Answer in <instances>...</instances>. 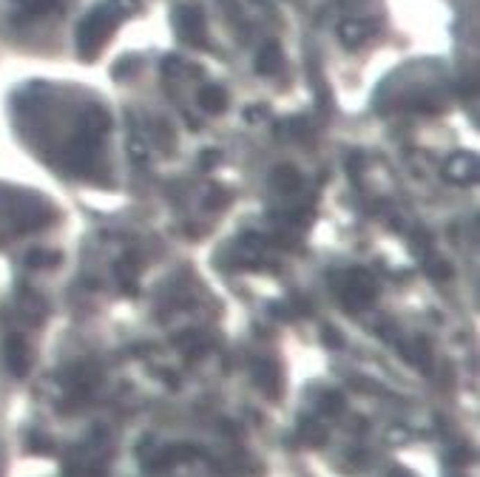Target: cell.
I'll list each match as a JSON object with an SVG mask.
<instances>
[{
    "mask_svg": "<svg viewBox=\"0 0 480 477\" xmlns=\"http://www.w3.org/2000/svg\"><path fill=\"white\" fill-rule=\"evenodd\" d=\"M199 105L207 114H222L228 108V94L222 92L219 85H205L202 92H199Z\"/></svg>",
    "mask_w": 480,
    "mask_h": 477,
    "instance_id": "cell-11",
    "label": "cell"
},
{
    "mask_svg": "<svg viewBox=\"0 0 480 477\" xmlns=\"http://www.w3.org/2000/svg\"><path fill=\"white\" fill-rule=\"evenodd\" d=\"M401 355L406 358L409 364L421 367V370L429 367V344H427L424 338H415V341H409V344H401Z\"/></svg>",
    "mask_w": 480,
    "mask_h": 477,
    "instance_id": "cell-12",
    "label": "cell"
},
{
    "mask_svg": "<svg viewBox=\"0 0 480 477\" xmlns=\"http://www.w3.org/2000/svg\"><path fill=\"white\" fill-rule=\"evenodd\" d=\"M57 264V256L49 253V250H28L26 253V267H32V270H40V267H51Z\"/></svg>",
    "mask_w": 480,
    "mask_h": 477,
    "instance_id": "cell-18",
    "label": "cell"
},
{
    "mask_svg": "<svg viewBox=\"0 0 480 477\" xmlns=\"http://www.w3.org/2000/svg\"><path fill=\"white\" fill-rule=\"evenodd\" d=\"M173 344L182 349L188 358H196V355H202V352L207 349V341H205L202 333H196V330H188V333H182V336H176Z\"/></svg>",
    "mask_w": 480,
    "mask_h": 477,
    "instance_id": "cell-15",
    "label": "cell"
},
{
    "mask_svg": "<svg viewBox=\"0 0 480 477\" xmlns=\"http://www.w3.org/2000/svg\"><path fill=\"white\" fill-rule=\"evenodd\" d=\"M324 341H327L329 347H341V344H344V338H341L338 333L329 330V327H324Z\"/></svg>",
    "mask_w": 480,
    "mask_h": 477,
    "instance_id": "cell-25",
    "label": "cell"
},
{
    "mask_svg": "<svg viewBox=\"0 0 480 477\" xmlns=\"http://www.w3.org/2000/svg\"><path fill=\"white\" fill-rule=\"evenodd\" d=\"M321 412L324 415H341L344 412V395L341 392H324L321 395Z\"/></svg>",
    "mask_w": 480,
    "mask_h": 477,
    "instance_id": "cell-19",
    "label": "cell"
},
{
    "mask_svg": "<svg viewBox=\"0 0 480 477\" xmlns=\"http://www.w3.org/2000/svg\"><path fill=\"white\" fill-rule=\"evenodd\" d=\"M427 270H429V276L438 279V281H449V279H452V267H449L443 259H432V261L427 264Z\"/></svg>",
    "mask_w": 480,
    "mask_h": 477,
    "instance_id": "cell-20",
    "label": "cell"
},
{
    "mask_svg": "<svg viewBox=\"0 0 480 477\" xmlns=\"http://www.w3.org/2000/svg\"><path fill=\"white\" fill-rule=\"evenodd\" d=\"M3 355H6V367L12 370L15 378L28 375V367H32V352H28V344L23 341V336H9L6 347H3Z\"/></svg>",
    "mask_w": 480,
    "mask_h": 477,
    "instance_id": "cell-6",
    "label": "cell"
},
{
    "mask_svg": "<svg viewBox=\"0 0 480 477\" xmlns=\"http://www.w3.org/2000/svg\"><path fill=\"white\" fill-rule=\"evenodd\" d=\"M128 157L131 162L137 165H148V159H151V148H148V137L142 131H131V145H128Z\"/></svg>",
    "mask_w": 480,
    "mask_h": 477,
    "instance_id": "cell-16",
    "label": "cell"
},
{
    "mask_svg": "<svg viewBox=\"0 0 480 477\" xmlns=\"http://www.w3.org/2000/svg\"><path fill=\"white\" fill-rule=\"evenodd\" d=\"M199 455L196 446H188V443H173V446H162V449H157L151 458H145V469L151 471H165L176 463H188Z\"/></svg>",
    "mask_w": 480,
    "mask_h": 477,
    "instance_id": "cell-4",
    "label": "cell"
},
{
    "mask_svg": "<svg viewBox=\"0 0 480 477\" xmlns=\"http://www.w3.org/2000/svg\"><path fill=\"white\" fill-rule=\"evenodd\" d=\"M443 176L455 185H472L477 179V159L469 151H455L443 165Z\"/></svg>",
    "mask_w": 480,
    "mask_h": 477,
    "instance_id": "cell-5",
    "label": "cell"
},
{
    "mask_svg": "<svg viewBox=\"0 0 480 477\" xmlns=\"http://www.w3.org/2000/svg\"><path fill=\"white\" fill-rule=\"evenodd\" d=\"M137 270H139V264H137V259H134V256H126V259H119V261H117L114 273H117V279H119V287H123L126 293H131V290H134Z\"/></svg>",
    "mask_w": 480,
    "mask_h": 477,
    "instance_id": "cell-14",
    "label": "cell"
},
{
    "mask_svg": "<svg viewBox=\"0 0 480 477\" xmlns=\"http://www.w3.org/2000/svg\"><path fill=\"white\" fill-rule=\"evenodd\" d=\"M17 3H23L28 12H43L49 0H17Z\"/></svg>",
    "mask_w": 480,
    "mask_h": 477,
    "instance_id": "cell-26",
    "label": "cell"
},
{
    "mask_svg": "<svg viewBox=\"0 0 480 477\" xmlns=\"http://www.w3.org/2000/svg\"><path fill=\"white\" fill-rule=\"evenodd\" d=\"M108 125H111V119H108V114L103 111V108H92L85 114V123H83V128H85V134L83 137H92V139H100L105 131H108Z\"/></svg>",
    "mask_w": 480,
    "mask_h": 477,
    "instance_id": "cell-13",
    "label": "cell"
},
{
    "mask_svg": "<svg viewBox=\"0 0 480 477\" xmlns=\"http://www.w3.org/2000/svg\"><path fill=\"white\" fill-rule=\"evenodd\" d=\"M162 71H165V77H182L185 63H182V60H176V57H165L162 60Z\"/></svg>",
    "mask_w": 480,
    "mask_h": 477,
    "instance_id": "cell-21",
    "label": "cell"
},
{
    "mask_svg": "<svg viewBox=\"0 0 480 477\" xmlns=\"http://www.w3.org/2000/svg\"><path fill=\"white\" fill-rule=\"evenodd\" d=\"M270 185H273L279 193H295L302 188V173H298L293 165H279L273 173H270Z\"/></svg>",
    "mask_w": 480,
    "mask_h": 477,
    "instance_id": "cell-10",
    "label": "cell"
},
{
    "mask_svg": "<svg viewBox=\"0 0 480 477\" xmlns=\"http://www.w3.org/2000/svg\"><path fill=\"white\" fill-rule=\"evenodd\" d=\"M372 23L367 20H344L338 26V40L347 46V49H358V46H364L370 37H372Z\"/></svg>",
    "mask_w": 480,
    "mask_h": 477,
    "instance_id": "cell-8",
    "label": "cell"
},
{
    "mask_svg": "<svg viewBox=\"0 0 480 477\" xmlns=\"http://www.w3.org/2000/svg\"><path fill=\"white\" fill-rule=\"evenodd\" d=\"M284 69V54H282V46L279 43H267L262 46L259 57H256V71L264 74V77H273Z\"/></svg>",
    "mask_w": 480,
    "mask_h": 477,
    "instance_id": "cell-9",
    "label": "cell"
},
{
    "mask_svg": "<svg viewBox=\"0 0 480 477\" xmlns=\"http://www.w3.org/2000/svg\"><path fill=\"white\" fill-rule=\"evenodd\" d=\"M173 26L176 35L191 46H202L205 43V15L196 6H179L173 15Z\"/></svg>",
    "mask_w": 480,
    "mask_h": 477,
    "instance_id": "cell-3",
    "label": "cell"
},
{
    "mask_svg": "<svg viewBox=\"0 0 480 477\" xmlns=\"http://www.w3.org/2000/svg\"><path fill=\"white\" fill-rule=\"evenodd\" d=\"M228 202H230V196H228V191H222V188H211V191H207V199H205L207 207H222V205H228Z\"/></svg>",
    "mask_w": 480,
    "mask_h": 477,
    "instance_id": "cell-22",
    "label": "cell"
},
{
    "mask_svg": "<svg viewBox=\"0 0 480 477\" xmlns=\"http://www.w3.org/2000/svg\"><path fill=\"white\" fill-rule=\"evenodd\" d=\"M114 26H117V12L108 9V6H97L77 28V49H80V54L83 57H94L103 49V43L108 40V35L114 32Z\"/></svg>",
    "mask_w": 480,
    "mask_h": 477,
    "instance_id": "cell-1",
    "label": "cell"
},
{
    "mask_svg": "<svg viewBox=\"0 0 480 477\" xmlns=\"http://www.w3.org/2000/svg\"><path fill=\"white\" fill-rule=\"evenodd\" d=\"M111 6L114 9H119V12H123V15H131V12H137V0H111Z\"/></svg>",
    "mask_w": 480,
    "mask_h": 477,
    "instance_id": "cell-23",
    "label": "cell"
},
{
    "mask_svg": "<svg viewBox=\"0 0 480 477\" xmlns=\"http://www.w3.org/2000/svg\"><path fill=\"white\" fill-rule=\"evenodd\" d=\"M253 381L262 386V392L267 398H282V375L279 367L267 358H256L253 361Z\"/></svg>",
    "mask_w": 480,
    "mask_h": 477,
    "instance_id": "cell-7",
    "label": "cell"
},
{
    "mask_svg": "<svg viewBox=\"0 0 480 477\" xmlns=\"http://www.w3.org/2000/svg\"><path fill=\"white\" fill-rule=\"evenodd\" d=\"M333 287H336L338 302L350 313L370 307L375 302V295H378V284L367 270H350V273L341 276V281H333Z\"/></svg>",
    "mask_w": 480,
    "mask_h": 477,
    "instance_id": "cell-2",
    "label": "cell"
},
{
    "mask_svg": "<svg viewBox=\"0 0 480 477\" xmlns=\"http://www.w3.org/2000/svg\"><path fill=\"white\" fill-rule=\"evenodd\" d=\"M298 440L305 446H324L327 443V429L318 421H305L298 426Z\"/></svg>",
    "mask_w": 480,
    "mask_h": 477,
    "instance_id": "cell-17",
    "label": "cell"
},
{
    "mask_svg": "<svg viewBox=\"0 0 480 477\" xmlns=\"http://www.w3.org/2000/svg\"><path fill=\"white\" fill-rule=\"evenodd\" d=\"M264 105H253V108H248L245 111V119H248V123H259V119H264Z\"/></svg>",
    "mask_w": 480,
    "mask_h": 477,
    "instance_id": "cell-24",
    "label": "cell"
},
{
    "mask_svg": "<svg viewBox=\"0 0 480 477\" xmlns=\"http://www.w3.org/2000/svg\"><path fill=\"white\" fill-rule=\"evenodd\" d=\"M199 162H202V168H211L214 162H219V151H205L199 157Z\"/></svg>",
    "mask_w": 480,
    "mask_h": 477,
    "instance_id": "cell-27",
    "label": "cell"
}]
</instances>
